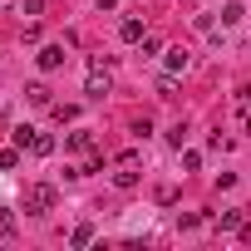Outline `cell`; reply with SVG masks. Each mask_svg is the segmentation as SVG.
Returning <instances> with one entry per match:
<instances>
[{
  "instance_id": "6da1fadb",
  "label": "cell",
  "mask_w": 251,
  "mask_h": 251,
  "mask_svg": "<svg viewBox=\"0 0 251 251\" xmlns=\"http://www.w3.org/2000/svg\"><path fill=\"white\" fill-rule=\"evenodd\" d=\"M25 212H30V217H45V212H54V187H50V182H35V187H25Z\"/></svg>"
},
{
  "instance_id": "7a4b0ae2",
  "label": "cell",
  "mask_w": 251,
  "mask_h": 251,
  "mask_svg": "<svg viewBox=\"0 0 251 251\" xmlns=\"http://www.w3.org/2000/svg\"><path fill=\"white\" fill-rule=\"evenodd\" d=\"M138 182V153H123L113 163V187H133Z\"/></svg>"
},
{
  "instance_id": "3957f363",
  "label": "cell",
  "mask_w": 251,
  "mask_h": 251,
  "mask_svg": "<svg viewBox=\"0 0 251 251\" xmlns=\"http://www.w3.org/2000/svg\"><path fill=\"white\" fill-rule=\"evenodd\" d=\"M108 89H113V84H108V69H103V59H94V64H89V84H84V94H89V99H103Z\"/></svg>"
},
{
  "instance_id": "277c9868",
  "label": "cell",
  "mask_w": 251,
  "mask_h": 251,
  "mask_svg": "<svg viewBox=\"0 0 251 251\" xmlns=\"http://www.w3.org/2000/svg\"><path fill=\"white\" fill-rule=\"evenodd\" d=\"M64 59H69V54H64V45H45V50H40V54H35V64H40V69H45V74H54V69H59V64H64Z\"/></svg>"
},
{
  "instance_id": "5b68a950",
  "label": "cell",
  "mask_w": 251,
  "mask_h": 251,
  "mask_svg": "<svg viewBox=\"0 0 251 251\" xmlns=\"http://www.w3.org/2000/svg\"><path fill=\"white\" fill-rule=\"evenodd\" d=\"M143 35H148V30H143V20H123V25H118V40H123V45H138Z\"/></svg>"
},
{
  "instance_id": "8992f818",
  "label": "cell",
  "mask_w": 251,
  "mask_h": 251,
  "mask_svg": "<svg viewBox=\"0 0 251 251\" xmlns=\"http://www.w3.org/2000/svg\"><path fill=\"white\" fill-rule=\"evenodd\" d=\"M64 148H74V153H89V148H94V133H84V128H79V133H69V138H64Z\"/></svg>"
},
{
  "instance_id": "52a82bcc",
  "label": "cell",
  "mask_w": 251,
  "mask_h": 251,
  "mask_svg": "<svg viewBox=\"0 0 251 251\" xmlns=\"http://www.w3.org/2000/svg\"><path fill=\"white\" fill-rule=\"evenodd\" d=\"M35 138H40V128H30V123L15 128V148H35Z\"/></svg>"
},
{
  "instance_id": "ba28073f",
  "label": "cell",
  "mask_w": 251,
  "mask_h": 251,
  "mask_svg": "<svg viewBox=\"0 0 251 251\" xmlns=\"http://www.w3.org/2000/svg\"><path fill=\"white\" fill-rule=\"evenodd\" d=\"M25 94H30V103H35V108H50V89H45V84H30Z\"/></svg>"
},
{
  "instance_id": "9c48e42d",
  "label": "cell",
  "mask_w": 251,
  "mask_h": 251,
  "mask_svg": "<svg viewBox=\"0 0 251 251\" xmlns=\"http://www.w3.org/2000/svg\"><path fill=\"white\" fill-rule=\"evenodd\" d=\"M217 226H222V231H241V212H222Z\"/></svg>"
},
{
  "instance_id": "30bf717a",
  "label": "cell",
  "mask_w": 251,
  "mask_h": 251,
  "mask_svg": "<svg viewBox=\"0 0 251 251\" xmlns=\"http://www.w3.org/2000/svg\"><path fill=\"white\" fill-rule=\"evenodd\" d=\"M0 236H15V212L0 207Z\"/></svg>"
},
{
  "instance_id": "8fae6325",
  "label": "cell",
  "mask_w": 251,
  "mask_h": 251,
  "mask_svg": "<svg viewBox=\"0 0 251 251\" xmlns=\"http://www.w3.org/2000/svg\"><path fill=\"white\" fill-rule=\"evenodd\" d=\"M168 69H173V74L187 69V50H168Z\"/></svg>"
},
{
  "instance_id": "7c38bea8",
  "label": "cell",
  "mask_w": 251,
  "mask_h": 251,
  "mask_svg": "<svg viewBox=\"0 0 251 251\" xmlns=\"http://www.w3.org/2000/svg\"><path fill=\"white\" fill-rule=\"evenodd\" d=\"M30 153H40V158H50V153H54V138H50V133H40V138H35V148H30Z\"/></svg>"
},
{
  "instance_id": "4fadbf2b",
  "label": "cell",
  "mask_w": 251,
  "mask_h": 251,
  "mask_svg": "<svg viewBox=\"0 0 251 251\" xmlns=\"http://www.w3.org/2000/svg\"><path fill=\"white\" fill-rule=\"evenodd\" d=\"M94 241V226H74V236H69V246H89Z\"/></svg>"
},
{
  "instance_id": "5bb4252c",
  "label": "cell",
  "mask_w": 251,
  "mask_h": 251,
  "mask_svg": "<svg viewBox=\"0 0 251 251\" xmlns=\"http://www.w3.org/2000/svg\"><path fill=\"white\" fill-rule=\"evenodd\" d=\"M241 15H246V10H241V5H226V10H222V25H236V20H241Z\"/></svg>"
},
{
  "instance_id": "9a60e30c",
  "label": "cell",
  "mask_w": 251,
  "mask_h": 251,
  "mask_svg": "<svg viewBox=\"0 0 251 251\" xmlns=\"http://www.w3.org/2000/svg\"><path fill=\"white\" fill-rule=\"evenodd\" d=\"M173 89H177V84H173V74H163V79H158V99H173Z\"/></svg>"
},
{
  "instance_id": "2e32d148",
  "label": "cell",
  "mask_w": 251,
  "mask_h": 251,
  "mask_svg": "<svg viewBox=\"0 0 251 251\" xmlns=\"http://www.w3.org/2000/svg\"><path fill=\"white\" fill-rule=\"evenodd\" d=\"M20 163V148H5V153H0V168H15Z\"/></svg>"
},
{
  "instance_id": "e0dca14e",
  "label": "cell",
  "mask_w": 251,
  "mask_h": 251,
  "mask_svg": "<svg viewBox=\"0 0 251 251\" xmlns=\"http://www.w3.org/2000/svg\"><path fill=\"white\" fill-rule=\"evenodd\" d=\"M25 15L35 20V15H45V0H25Z\"/></svg>"
}]
</instances>
